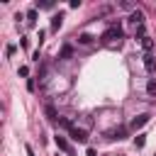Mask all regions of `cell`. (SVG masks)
<instances>
[{
	"label": "cell",
	"mask_w": 156,
	"mask_h": 156,
	"mask_svg": "<svg viewBox=\"0 0 156 156\" xmlns=\"http://www.w3.org/2000/svg\"><path fill=\"white\" fill-rule=\"evenodd\" d=\"M115 39H122V27H119V24H112L110 29L102 32V41H105V44H112Z\"/></svg>",
	"instance_id": "6da1fadb"
},
{
	"label": "cell",
	"mask_w": 156,
	"mask_h": 156,
	"mask_svg": "<svg viewBox=\"0 0 156 156\" xmlns=\"http://www.w3.org/2000/svg\"><path fill=\"white\" fill-rule=\"evenodd\" d=\"M129 24H132L134 29L144 27V12H141V10H132V15H129Z\"/></svg>",
	"instance_id": "7a4b0ae2"
},
{
	"label": "cell",
	"mask_w": 156,
	"mask_h": 156,
	"mask_svg": "<svg viewBox=\"0 0 156 156\" xmlns=\"http://www.w3.org/2000/svg\"><path fill=\"white\" fill-rule=\"evenodd\" d=\"M68 134H71V139H76V141H80V144H85V141H88V132H85V129H80V127H71V129H68Z\"/></svg>",
	"instance_id": "3957f363"
},
{
	"label": "cell",
	"mask_w": 156,
	"mask_h": 156,
	"mask_svg": "<svg viewBox=\"0 0 156 156\" xmlns=\"http://www.w3.org/2000/svg\"><path fill=\"white\" fill-rule=\"evenodd\" d=\"M149 119H151V115H149V112H144V115H136V117L132 119V124H129V127H132V129L136 132V129H141V127H144V124H146Z\"/></svg>",
	"instance_id": "277c9868"
},
{
	"label": "cell",
	"mask_w": 156,
	"mask_h": 156,
	"mask_svg": "<svg viewBox=\"0 0 156 156\" xmlns=\"http://www.w3.org/2000/svg\"><path fill=\"white\" fill-rule=\"evenodd\" d=\"M54 141H56V146H58L61 151H66V154H73V149L68 146V141H66V139H63L61 134H56V136H54Z\"/></svg>",
	"instance_id": "5b68a950"
},
{
	"label": "cell",
	"mask_w": 156,
	"mask_h": 156,
	"mask_svg": "<svg viewBox=\"0 0 156 156\" xmlns=\"http://www.w3.org/2000/svg\"><path fill=\"white\" fill-rule=\"evenodd\" d=\"M144 68H146L149 73H154V71H156V61H154V56H151V54H144Z\"/></svg>",
	"instance_id": "8992f818"
},
{
	"label": "cell",
	"mask_w": 156,
	"mask_h": 156,
	"mask_svg": "<svg viewBox=\"0 0 156 156\" xmlns=\"http://www.w3.org/2000/svg\"><path fill=\"white\" fill-rule=\"evenodd\" d=\"M61 22H63V15H54V17H51V29L56 32V29L61 27Z\"/></svg>",
	"instance_id": "52a82bcc"
},
{
	"label": "cell",
	"mask_w": 156,
	"mask_h": 156,
	"mask_svg": "<svg viewBox=\"0 0 156 156\" xmlns=\"http://www.w3.org/2000/svg\"><path fill=\"white\" fill-rule=\"evenodd\" d=\"M78 44H83V46H88V44H93V37L83 32V34H78Z\"/></svg>",
	"instance_id": "ba28073f"
},
{
	"label": "cell",
	"mask_w": 156,
	"mask_h": 156,
	"mask_svg": "<svg viewBox=\"0 0 156 156\" xmlns=\"http://www.w3.org/2000/svg\"><path fill=\"white\" fill-rule=\"evenodd\" d=\"M139 41H141V46L146 49V54H151V46H154V41H151V37L146 34V37H144V39H139Z\"/></svg>",
	"instance_id": "9c48e42d"
},
{
	"label": "cell",
	"mask_w": 156,
	"mask_h": 156,
	"mask_svg": "<svg viewBox=\"0 0 156 156\" xmlns=\"http://www.w3.org/2000/svg\"><path fill=\"white\" fill-rule=\"evenodd\" d=\"M110 139H124V127H117L110 132Z\"/></svg>",
	"instance_id": "30bf717a"
},
{
	"label": "cell",
	"mask_w": 156,
	"mask_h": 156,
	"mask_svg": "<svg viewBox=\"0 0 156 156\" xmlns=\"http://www.w3.org/2000/svg\"><path fill=\"white\" fill-rule=\"evenodd\" d=\"M144 144H146V134H136V136H134V146H136V149H141Z\"/></svg>",
	"instance_id": "8fae6325"
},
{
	"label": "cell",
	"mask_w": 156,
	"mask_h": 156,
	"mask_svg": "<svg viewBox=\"0 0 156 156\" xmlns=\"http://www.w3.org/2000/svg\"><path fill=\"white\" fill-rule=\"evenodd\" d=\"M24 17H27V24H34V22H37V10L32 7V10H29V12L24 15Z\"/></svg>",
	"instance_id": "7c38bea8"
},
{
	"label": "cell",
	"mask_w": 156,
	"mask_h": 156,
	"mask_svg": "<svg viewBox=\"0 0 156 156\" xmlns=\"http://www.w3.org/2000/svg\"><path fill=\"white\" fill-rule=\"evenodd\" d=\"M146 93H149V95H156V78H151V80L146 83Z\"/></svg>",
	"instance_id": "4fadbf2b"
},
{
	"label": "cell",
	"mask_w": 156,
	"mask_h": 156,
	"mask_svg": "<svg viewBox=\"0 0 156 156\" xmlns=\"http://www.w3.org/2000/svg\"><path fill=\"white\" fill-rule=\"evenodd\" d=\"M61 56L68 58V56H71V46H63V49H61Z\"/></svg>",
	"instance_id": "5bb4252c"
},
{
	"label": "cell",
	"mask_w": 156,
	"mask_h": 156,
	"mask_svg": "<svg viewBox=\"0 0 156 156\" xmlns=\"http://www.w3.org/2000/svg\"><path fill=\"white\" fill-rule=\"evenodd\" d=\"M37 5H39V7H54V2H51V0H44V2H37Z\"/></svg>",
	"instance_id": "9a60e30c"
},
{
	"label": "cell",
	"mask_w": 156,
	"mask_h": 156,
	"mask_svg": "<svg viewBox=\"0 0 156 156\" xmlns=\"http://www.w3.org/2000/svg\"><path fill=\"white\" fill-rule=\"evenodd\" d=\"M68 7H71V10H76V7H80V0H71V2H68Z\"/></svg>",
	"instance_id": "2e32d148"
},
{
	"label": "cell",
	"mask_w": 156,
	"mask_h": 156,
	"mask_svg": "<svg viewBox=\"0 0 156 156\" xmlns=\"http://www.w3.org/2000/svg\"><path fill=\"white\" fill-rule=\"evenodd\" d=\"M85 156H98V154H95L93 149H88V151H85Z\"/></svg>",
	"instance_id": "e0dca14e"
},
{
	"label": "cell",
	"mask_w": 156,
	"mask_h": 156,
	"mask_svg": "<svg viewBox=\"0 0 156 156\" xmlns=\"http://www.w3.org/2000/svg\"><path fill=\"white\" fill-rule=\"evenodd\" d=\"M27 154H29V156H34V151H32V146H27Z\"/></svg>",
	"instance_id": "ac0fdd59"
}]
</instances>
